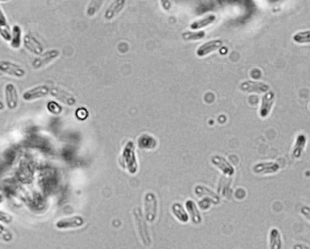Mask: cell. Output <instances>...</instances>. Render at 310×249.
Here are the masks:
<instances>
[{"label":"cell","mask_w":310,"mask_h":249,"mask_svg":"<svg viewBox=\"0 0 310 249\" xmlns=\"http://www.w3.org/2000/svg\"><path fill=\"white\" fill-rule=\"evenodd\" d=\"M119 166L131 175H135L138 170V162L135 146L132 141L128 142L122 150L119 158Z\"/></svg>","instance_id":"1"},{"label":"cell","mask_w":310,"mask_h":249,"mask_svg":"<svg viewBox=\"0 0 310 249\" xmlns=\"http://www.w3.org/2000/svg\"><path fill=\"white\" fill-rule=\"evenodd\" d=\"M133 216L136 231L142 245L145 247L150 248L152 245V240L150 236L149 227L141 209L138 207L133 210Z\"/></svg>","instance_id":"2"},{"label":"cell","mask_w":310,"mask_h":249,"mask_svg":"<svg viewBox=\"0 0 310 249\" xmlns=\"http://www.w3.org/2000/svg\"><path fill=\"white\" fill-rule=\"evenodd\" d=\"M158 201L154 193L147 192L144 197V214L147 222L153 223L158 216Z\"/></svg>","instance_id":"3"},{"label":"cell","mask_w":310,"mask_h":249,"mask_svg":"<svg viewBox=\"0 0 310 249\" xmlns=\"http://www.w3.org/2000/svg\"><path fill=\"white\" fill-rule=\"evenodd\" d=\"M60 52L58 49H50L36 57L32 61V66L35 70L40 69L49 65L59 57Z\"/></svg>","instance_id":"4"},{"label":"cell","mask_w":310,"mask_h":249,"mask_svg":"<svg viewBox=\"0 0 310 249\" xmlns=\"http://www.w3.org/2000/svg\"><path fill=\"white\" fill-rule=\"evenodd\" d=\"M85 224L84 218L80 215L62 218L55 223L56 228L59 230H69L82 228Z\"/></svg>","instance_id":"5"},{"label":"cell","mask_w":310,"mask_h":249,"mask_svg":"<svg viewBox=\"0 0 310 249\" xmlns=\"http://www.w3.org/2000/svg\"><path fill=\"white\" fill-rule=\"evenodd\" d=\"M0 72L18 79L24 77L26 74L23 67L9 61H0Z\"/></svg>","instance_id":"6"},{"label":"cell","mask_w":310,"mask_h":249,"mask_svg":"<svg viewBox=\"0 0 310 249\" xmlns=\"http://www.w3.org/2000/svg\"><path fill=\"white\" fill-rule=\"evenodd\" d=\"M5 103L10 110H15L18 105L19 95L17 88L13 83L6 84L4 87Z\"/></svg>","instance_id":"7"},{"label":"cell","mask_w":310,"mask_h":249,"mask_svg":"<svg viewBox=\"0 0 310 249\" xmlns=\"http://www.w3.org/2000/svg\"><path fill=\"white\" fill-rule=\"evenodd\" d=\"M50 88L48 85H38L25 91L22 97L26 101H33V100L40 99L48 96L50 94Z\"/></svg>","instance_id":"8"},{"label":"cell","mask_w":310,"mask_h":249,"mask_svg":"<svg viewBox=\"0 0 310 249\" xmlns=\"http://www.w3.org/2000/svg\"><path fill=\"white\" fill-rule=\"evenodd\" d=\"M23 45L28 51L35 55H40L44 51V46L31 33H27L23 37Z\"/></svg>","instance_id":"9"},{"label":"cell","mask_w":310,"mask_h":249,"mask_svg":"<svg viewBox=\"0 0 310 249\" xmlns=\"http://www.w3.org/2000/svg\"><path fill=\"white\" fill-rule=\"evenodd\" d=\"M211 162L223 175L231 176L234 175V169L227 159L219 155L211 156Z\"/></svg>","instance_id":"10"},{"label":"cell","mask_w":310,"mask_h":249,"mask_svg":"<svg viewBox=\"0 0 310 249\" xmlns=\"http://www.w3.org/2000/svg\"><path fill=\"white\" fill-rule=\"evenodd\" d=\"M280 169V166L275 162H258L253 167V172L257 175L275 174Z\"/></svg>","instance_id":"11"},{"label":"cell","mask_w":310,"mask_h":249,"mask_svg":"<svg viewBox=\"0 0 310 249\" xmlns=\"http://www.w3.org/2000/svg\"><path fill=\"white\" fill-rule=\"evenodd\" d=\"M50 94L56 99L63 102L64 104L73 105L75 100L73 96L64 89L58 87H52L50 89Z\"/></svg>","instance_id":"12"},{"label":"cell","mask_w":310,"mask_h":249,"mask_svg":"<svg viewBox=\"0 0 310 249\" xmlns=\"http://www.w3.org/2000/svg\"><path fill=\"white\" fill-rule=\"evenodd\" d=\"M185 206L186 211L188 213L192 223L195 225H200L203 222V218L197 204L194 201L188 200L186 201Z\"/></svg>","instance_id":"13"},{"label":"cell","mask_w":310,"mask_h":249,"mask_svg":"<svg viewBox=\"0 0 310 249\" xmlns=\"http://www.w3.org/2000/svg\"><path fill=\"white\" fill-rule=\"evenodd\" d=\"M274 101H275V94L272 91L268 92L264 95L262 100V104L259 111V114L261 117H266L269 115L272 110Z\"/></svg>","instance_id":"14"},{"label":"cell","mask_w":310,"mask_h":249,"mask_svg":"<svg viewBox=\"0 0 310 249\" xmlns=\"http://www.w3.org/2000/svg\"><path fill=\"white\" fill-rule=\"evenodd\" d=\"M241 89L244 91L262 93V92H265L269 90V86L267 84L262 82L246 81V82H243L241 84Z\"/></svg>","instance_id":"15"},{"label":"cell","mask_w":310,"mask_h":249,"mask_svg":"<svg viewBox=\"0 0 310 249\" xmlns=\"http://www.w3.org/2000/svg\"><path fill=\"white\" fill-rule=\"evenodd\" d=\"M137 144L141 150H152L158 146V141L154 137L144 134L139 137Z\"/></svg>","instance_id":"16"},{"label":"cell","mask_w":310,"mask_h":249,"mask_svg":"<svg viewBox=\"0 0 310 249\" xmlns=\"http://www.w3.org/2000/svg\"><path fill=\"white\" fill-rule=\"evenodd\" d=\"M222 45V41L220 40H214L207 42L198 49L197 54L199 57H204L210 53L216 51Z\"/></svg>","instance_id":"17"},{"label":"cell","mask_w":310,"mask_h":249,"mask_svg":"<svg viewBox=\"0 0 310 249\" xmlns=\"http://www.w3.org/2000/svg\"><path fill=\"white\" fill-rule=\"evenodd\" d=\"M172 214L181 223H187L189 221V216L185 208L182 204L176 202L171 206Z\"/></svg>","instance_id":"18"},{"label":"cell","mask_w":310,"mask_h":249,"mask_svg":"<svg viewBox=\"0 0 310 249\" xmlns=\"http://www.w3.org/2000/svg\"><path fill=\"white\" fill-rule=\"evenodd\" d=\"M307 139L306 136L303 134H299L294 145L292 148V155L293 158L299 159L301 158L302 154L305 150L307 145Z\"/></svg>","instance_id":"19"},{"label":"cell","mask_w":310,"mask_h":249,"mask_svg":"<svg viewBox=\"0 0 310 249\" xmlns=\"http://www.w3.org/2000/svg\"><path fill=\"white\" fill-rule=\"evenodd\" d=\"M269 249H283V242L280 232L277 228L271 229L269 235Z\"/></svg>","instance_id":"20"},{"label":"cell","mask_w":310,"mask_h":249,"mask_svg":"<svg viewBox=\"0 0 310 249\" xmlns=\"http://www.w3.org/2000/svg\"><path fill=\"white\" fill-rule=\"evenodd\" d=\"M11 30L6 16L0 7V36L6 41H10Z\"/></svg>","instance_id":"21"},{"label":"cell","mask_w":310,"mask_h":249,"mask_svg":"<svg viewBox=\"0 0 310 249\" xmlns=\"http://www.w3.org/2000/svg\"><path fill=\"white\" fill-rule=\"evenodd\" d=\"M195 194L197 197L200 198H209L216 201L217 203H219L220 198L216 193L210 189L202 185H198L195 188Z\"/></svg>","instance_id":"22"},{"label":"cell","mask_w":310,"mask_h":249,"mask_svg":"<svg viewBox=\"0 0 310 249\" xmlns=\"http://www.w3.org/2000/svg\"><path fill=\"white\" fill-rule=\"evenodd\" d=\"M22 30L18 25H14L11 31L10 45L14 49H18L21 47L22 43Z\"/></svg>","instance_id":"23"},{"label":"cell","mask_w":310,"mask_h":249,"mask_svg":"<svg viewBox=\"0 0 310 249\" xmlns=\"http://www.w3.org/2000/svg\"><path fill=\"white\" fill-rule=\"evenodd\" d=\"M125 1L124 0H117L114 1L110 6L106 10L105 18L107 19H111L121 12L123 9Z\"/></svg>","instance_id":"24"},{"label":"cell","mask_w":310,"mask_h":249,"mask_svg":"<svg viewBox=\"0 0 310 249\" xmlns=\"http://www.w3.org/2000/svg\"><path fill=\"white\" fill-rule=\"evenodd\" d=\"M215 19H216V16L214 15H209L205 18L200 19V20L194 22L191 25V28L194 30L201 29V28L207 26L209 24L213 23Z\"/></svg>","instance_id":"25"},{"label":"cell","mask_w":310,"mask_h":249,"mask_svg":"<svg viewBox=\"0 0 310 249\" xmlns=\"http://www.w3.org/2000/svg\"><path fill=\"white\" fill-rule=\"evenodd\" d=\"M14 236L12 232L6 227L0 223V241L5 243L12 242Z\"/></svg>","instance_id":"26"},{"label":"cell","mask_w":310,"mask_h":249,"mask_svg":"<svg viewBox=\"0 0 310 249\" xmlns=\"http://www.w3.org/2000/svg\"><path fill=\"white\" fill-rule=\"evenodd\" d=\"M206 33L204 31L200 32H184L182 34L183 38L184 40H197L205 37Z\"/></svg>","instance_id":"27"},{"label":"cell","mask_w":310,"mask_h":249,"mask_svg":"<svg viewBox=\"0 0 310 249\" xmlns=\"http://www.w3.org/2000/svg\"><path fill=\"white\" fill-rule=\"evenodd\" d=\"M310 32L309 30L297 33L293 37V40L299 43H309L310 41Z\"/></svg>","instance_id":"28"},{"label":"cell","mask_w":310,"mask_h":249,"mask_svg":"<svg viewBox=\"0 0 310 249\" xmlns=\"http://www.w3.org/2000/svg\"><path fill=\"white\" fill-rule=\"evenodd\" d=\"M47 110L53 114H59L62 112V108L57 102L50 101L47 103Z\"/></svg>","instance_id":"29"},{"label":"cell","mask_w":310,"mask_h":249,"mask_svg":"<svg viewBox=\"0 0 310 249\" xmlns=\"http://www.w3.org/2000/svg\"><path fill=\"white\" fill-rule=\"evenodd\" d=\"M217 204L219 203H217L216 201L212 200L211 198H203L202 200L200 201L199 206L201 209L206 211V210H208L210 208L211 204L216 205Z\"/></svg>","instance_id":"30"},{"label":"cell","mask_w":310,"mask_h":249,"mask_svg":"<svg viewBox=\"0 0 310 249\" xmlns=\"http://www.w3.org/2000/svg\"><path fill=\"white\" fill-rule=\"evenodd\" d=\"M13 217L9 213L0 211V223L10 225L13 222Z\"/></svg>","instance_id":"31"},{"label":"cell","mask_w":310,"mask_h":249,"mask_svg":"<svg viewBox=\"0 0 310 249\" xmlns=\"http://www.w3.org/2000/svg\"><path fill=\"white\" fill-rule=\"evenodd\" d=\"M103 1H92L89 5L88 10V14L89 16L94 15L97 12L102 4Z\"/></svg>","instance_id":"32"},{"label":"cell","mask_w":310,"mask_h":249,"mask_svg":"<svg viewBox=\"0 0 310 249\" xmlns=\"http://www.w3.org/2000/svg\"><path fill=\"white\" fill-rule=\"evenodd\" d=\"M293 249H310L309 246L303 243H297L293 246Z\"/></svg>","instance_id":"33"},{"label":"cell","mask_w":310,"mask_h":249,"mask_svg":"<svg viewBox=\"0 0 310 249\" xmlns=\"http://www.w3.org/2000/svg\"><path fill=\"white\" fill-rule=\"evenodd\" d=\"M302 214L305 215V217L307 218V219H310V209L309 208H307V207H304V208H302L301 209Z\"/></svg>","instance_id":"34"},{"label":"cell","mask_w":310,"mask_h":249,"mask_svg":"<svg viewBox=\"0 0 310 249\" xmlns=\"http://www.w3.org/2000/svg\"><path fill=\"white\" fill-rule=\"evenodd\" d=\"M5 108V106L4 103L0 101V111L4 110Z\"/></svg>","instance_id":"35"},{"label":"cell","mask_w":310,"mask_h":249,"mask_svg":"<svg viewBox=\"0 0 310 249\" xmlns=\"http://www.w3.org/2000/svg\"><path fill=\"white\" fill-rule=\"evenodd\" d=\"M4 201V196L2 195V194H0V204H1L2 203H3Z\"/></svg>","instance_id":"36"}]
</instances>
